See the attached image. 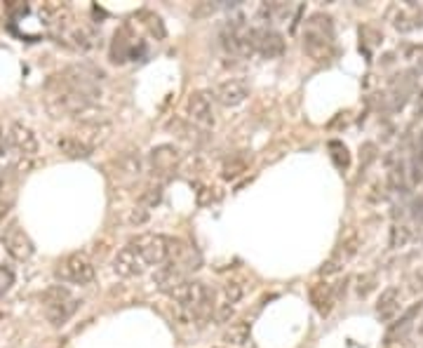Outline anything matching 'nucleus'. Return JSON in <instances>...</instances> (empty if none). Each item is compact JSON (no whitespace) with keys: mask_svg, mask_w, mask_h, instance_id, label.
Listing matches in <instances>:
<instances>
[{"mask_svg":"<svg viewBox=\"0 0 423 348\" xmlns=\"http://www.w3.org/2000/svg\"><path fill=\"white\" fill-rule=\"evenodd\" d=\"M358 294L360 297H367L370 294L372 290H374V285H376V275L374 273H365V275H360L358 278Z\"/></svg>","mask_w":423,"mask_h":348,"instance_id":"obj_30","label":"nucleus"},{"mask_svg":"<svg viewBox=\"0 0 423 348\" xmlns=\"http://www.w3.org/2000/svg\"><path fill=\"white\" fill-rule=\"evenodd\" d=\"M57 278L62 283H71V285H87L95 280V264L87 259V254L73 252L59 262Z\"/></svg>","mask_w":423,"mask_h":348,"instance_id":"obj_2","label":"nucleus"},{"mask_svg":"<svg viewBox=\"0 0 423 348\" xmlns=\"http://www.w3.org/2000/svg\"><path fill=\"white\" fill-rule=\"evenodd\" d=\"M12 285H14V275H12V270H8V268L0 266V297L8 294V292L12 290Z\"/></svg>","mask_w":423,"mask_h":348,"instance_id":"obj_31","label":"nucleus"},{"mask_svg":"<svg viewBox=\"0 0 423 348\" xmlns=\"http://www.w3.org/2000/svg\"><path fill=\"white\" fill-rule=\"evenodd\" d=\"M419 311H421V303H414V306H411L409 311L398 320V323H393V327L388 329V334H386V341L407 339V332L411 329V325H414V318L419 316Z\"/></svg>","mask_w":423,"mask_h":348,"instance_id":"obj_19","label":"nucleus"},{"mask_svg":"<svg viewBox=\"0 0 423 348\" xmlns=\"http://www.w3.org/2000/svg\"><path fill=\"white\" fill-rule=\"evenodd\" d=\"M414 113H416V118H423V85L419 87V92H416V99H414Z\"/></svg>","mask_w":423,"mask_h":348,"instance_id":"obj_34","label":"nucleus"},{"mask_svg":"<svg viewBox=\"0 0 423 348\" xmlns=\"http://www.w3.org/2000/svg\"><path fill=\"white\" fill-rule=\"evenodd\" d=\"M71 38H73V43H75V47H80V49H92V47H97V31L95 29H90V26H85V24H80V26H75L73 31H71Z\"/></svg>","mask_w":423,"mask_h":348,"instance_id":"obj_23","label":"nucleus"},{"mask_svg":"<svg viewBox=\"0 0 423 348\" xmlns=\"http://www.w3.org/2000/svg\"><path fill=\"white\" fill-rule=\"evenodd\" d=\"M186 113L189 120L200 130H210L217 125V113H214V97L205 90L191 92L189 102H186Z\"/></svg>","mask_w":423,"mask_h":348,"instance_id":"obj_3","label":"nucleus"},{"mask_svg":"<svg viewBox=\"0 0 423 348\" xmlns=\"http://www.w3.org/2000/svg\"><path fill=\"white\" fill-rule=\"evenodd\" d=\"M184 160V153H181L179 146L174 143H160V146L151 148L146 158V170L151 174H169L181 165Z\"/></svg>","mask_w":423,"mask_h":348,"instance_id":"obj_5","label":"nucleus"},{"mask_svg":"<svg viewBox=\"0 0 423 348\" xmlns=\"http://www.w3.org/2000/svg\"><path fill=\"white\" fill-rule=\"evenodd\" d=\"M411 240V229L404 224H395L391 229V247L400 250V247H407Z\"/></svg>","mask_w":423,"mask_h":348,"instance_id":"obj_24","label":"nucleus"},{"mask_svg":"<svg viewBox=\"0 0 423 348\" xmlns=\"http://www.w3.org/2000/svg\"><path fill=\"white\" fill-rule=\"evenodd\" d=\"M57 148L64 153L66 158H73V160L90 158L92 151H95V148H92L87 141H82L78 135H64V137H59V139H57Z\"/></svg>","mask_w":423,"mask_h":348,"instance_id":"obj_15","label":"nucleus"},{"mask_svg":"<svg viewBox=\"0 0 423 348\" xmlns=\"http://www.w3.org/2000/svg\"><path fill=\"white\" fill-rule=\"evenodd\" d=\"M329 151H332V160L339 170H346L350 165V156H348V148L343 146L341 141H332L329 143Z\"/></svg>","mask_w":423,"mask_h":348,"instance_id":"obj_25","label":"nucleus"},{"mask_svg":"<svg viewBox=\"0 0 423 348\" xmlns=\"http://www.w3.org/2000/svg\"><path fill=\"white\" fill-rule=\"evenodd\" d=\"M160 200H162V186H151V189H146L141 193V205H146V207L160 205Z\"/></svg>","mask_w":423,"mask_h":348,"instance_id":"obj_28","label":"nucleus"},{"mask_svg":"<svg viewBox=\"0 0 423 348\" xmlns=\"http://www.w3.org/2000/svg\"><path fill=\"white\" fill-rule=\"evenodd\" d=\"M3 141H5V146H8L10 151L14 153V156H19L21 160L38 156V139H36V135H33L31 127H26L24 123H19V120H14V123L10 125L8 135L3 137Z\"/></svg>","mask_w":423,"mask_h":348,"instance_id":"obj_4","label":"nucleus"},{"mask_svg":"<svg viewBox=\"0 0 423 348\" xmlns=\"http://www.w3.org/2000/svg\"><path fill=\"white\" fill-rule=\"evenodd\" d=\"M383 348H411V341L409 339H400V341H386Z\"/></svg>","mask_w":423,"mask_h":348,"instance_id":"obj_35","label":"nucleus"},{"mask_svg":"<svg viewBox=\"0 0 423 348\" xmlns=\"http://www.w3.org/2000/svg\"><path fill=\"white\" fill-rule=\"evenodd\" d=\"M245 170H247L245 160H238V158H235V160H230V163L223 165L221 176H223V179H226V181H233V179H238V176L243 174Z\"/></svg>","mask_w":423,"mask_h":348,"instance_id":"obj_27","label":"nucleus"},{"mask_svg":"<svg viewBox=\"0 0 423 348\" xmlns=\"http://www.w3.org/2000/svg\"><path fill=\"white\" fill-rule=\"evenodd\" d=\"M186 270L179 266V264H174V262H167V264H162V266H158L156 270V275H153V283H156V287L160 292H165V294H172L177 287L184 283V280H189L186 278Z\"/></svg>","mask_w":423,"mask_h":348,"instance_id":"obj_9","label":"nucleus"},{"mask_svg":"<svg viewBox=\"0 0 423 348\" xmlns=\"http://www.w3.org/2000/svg\"><path fill=\"white\" fill-rule=\"evenodd\" d=\"M3 245H5V252L14 259V262H26V259L33 257L36 252V245L29 237L24 229H19V224L12 222L3 229Z\"/></svg>","mask_w":423,"mask_h":348,"instance_id":"obj_6","label":"nucleus"},{"mask_svg":"<svg viewBox=\"0 0 423 348\" xmlns=\"http://www.w3.org/2000/svg\"><path fill=\"white\" fill-rule=\"evenodd\" d=\"M146 172V158L139 151H125L115 158V174L125 181H134Z\"/></svg>","mask_w":423,"mask_h":348,"instance_id":"obj_10","label":"nucleus"},{"mask_svg":"<svg viewBox=\"0 0 423 348\" xmlns=\"http://www.w3.org/2000/svg\"><path fill=\"white\" fill-rule=\"evenodd\" d=\"M146 262L141 259V254L134 250V247L125 245L123 250H118L113 259V270L120 275V278H139V275L146 273Z\"/></svg>","mask_w":423,"mask_h":348,"instance_id":"obj_7","label":"nucleus"},{"mask_svg":"<svg viewBox=\"0 0 423 348\" xmlns=\"http://www.w3.org/2000/svg\"><path fill=\"white\" fill-rule=\"evenodd\" d=\"M247 97H250V85H247L245 80H238V78L223 80L221 85L217 87V92H214V99L226 108L240 106V104L247 102Z\"/></svg>","mask_w":423,"mask_h":348,"instance_id":"obj_8","label":"nucleus"},{"mask_svg":"<svg viewBox=\"0 0 423 348\" xmlns=\"http://www.w3.org/2000/svg\"><path fill=\"white\" fill-rule=\"evenodd\" d=\"M130 245L141 254L146 266H162V264L169 262V254H172V237L158 233H141L132 237Z\"/></svg>","mask_w":423,"mask_h":348,"instance_id":"obj_1","label":"nucleus"},{"mask_svg":"<svg viewBox=\"0 0 423 348\" xmlns=\"http://www.w3.org/2000/svg\"><path fill=\"white\" fill-rule=\"evenodd\" d=\"M400 301H402V292L400 287H386L378 297V303H376V316L378 320L383 323H391L395 320V316L400 313Z\"/></svg>","mask_w":423,"mask_h":348,"instance_id":"obj_14","label":"nucleus"},{"mask_svg":"<svg viewBox=\"0 0 423 348\" xmlns=\"http://www.w3.org/2000/svg\"><path fill=\"white\" fill-rule=\"evenodd\" d=\"M146 222H148V209L146 207H134L130 212V224L141 226V224H146Z\"/></svg>","mask_w":423,"mask_h":348,"instance_id":"obj_32","label":"nucleus"},{"mask_svg":"<svg viewBox=\"0 0 423 348\" xmlns=\"http://www.w3.org/2000/svg\"><path fill=\"white\" fill-rule=\"evenodd\" d=\"M311 301L315 306V311L320 316H329L332 313V306L337 301V292L332 290V285H325V283H317L311 287Z\"/></svg>","mask_w":423,"mask_h":348,"instance_id":"obj_17","label":"nucleus"},{"mask_svg":"<svg viewBox=\"0 0 423 348\" xmlns=\"http://www.w3.org/2000/svg\"><path fill=\"white\" fill-rule=\"evenodd\" d=\"M5 209H8V207H5V205H3V202H0V219H3V214H5Z\"/></svg>","mask_w":423,"mask_h":348,"instance_id":"obj_36","label":"nucleus"},{"mask_svg":"<svg viewBox=\"0 0 423 348\" xmlns=\"http://www.w3.org/2000/svg\"><path fill=\"white\" fill-rule=\"evenodd\" d=\"M0 189H3V172H0Z\"/></svg>","mask_w":423,"mask_h":348,"instance_id":"obj_37","label":"nucleus"},{"mask_svg":"<svg viewBox=\"0 0 423 348\" xmlns=\"http://www.w3.org/2000/svg\"><path fill=\"white\" fill-rule=\"evenodd\" d=\"M78 306H80V301L75 299L73 294H69V297H64V299H59V301L45 303V316H47L52 327H62V325H66V320L78 311Z\"/></svg>","mask_w":423,"mask_h":348,"instance_id":"obj_12","label":"nucleus"},{"mask_svg":"<svg viewBox=\"0 0 423 348\" xmlns=\"http://www.w3.org/2000/svg\"><path fill=\"white\" fill-rule=\"evenodd\" d=\"M407 176H409L411 186H416L423 181V132L416 137V141L411 143L409 160H407Z\"/></svg>","mask_w":423,"mask_h":348,"instance_id":"obj_18","label":"nucleus"},{"mask_svg":"<svg viewBox=\"0 0 423 348\" xmlns=\"http://www.w3.org/2000/svg\"><path fill=\"white\" fill-rule=\"evenodd\" d=\"M343 268V264L341 262H337V259H329V262H325V266L320 268V275H334V273H339V270Z\"/></svg>","mask_w":423,"mask_h":348,"instance_id":"obj_33","label":"nucleus"},{"mask_svg":"<svg viewBox=\"0 0 423 348\" xmlns=\"http://www.w3.org/2000/svg\"><path fill=\"white\" fill-rule=\"evenodd\" d=\"M243 294H245V287L243 283H228V285H223V290H221V297H223V301H228V303H238L240 299H243Z\"/></svg>","mask_w":423,"mask_h":348,"instance_id":"obj_26","label":"nucleus"},{"mask_svg":"<svg viewBox=\"0 0 423 348\" xmlns=\"http://www.w3.org/2000/svg\"><path fill=\"white\" fill-rule=\"evenodd\" d=\"M80 130H82V135H78L80 139L87 141L95 148L97 143L108 139V135H111V123H108L106 118H99V120H90V123H80Z\"/></svg>","mask_w":423,"mask_h":348,"instance_id":"obj_16","label":"nucleus"},{"mask_svg":"<svg viewBox=\"0 0 423 348\" xmlns=\"http://www.w3.org/2000/svg\"><path fill=\"white\" fill-rule=\"evenodd\" d=\"M304 52L315 62H329L334 57V38L304 31Z\"/></svg>","mask_w":423,"mask_h":348,"instance_id":"obj_11","label":"nucleus"},{"mask_svg":"<svg viewBox=\"0 0 423 348\" xmlns=\"http://www.w3.org/2000/svg\"><path fill=\"white\" fill-rule=\"evenodd\" d=\"M247 339H250V323H245V320L230 323V327L221 336V341L226 346H245Z\"/></svg>","mask_w":423,"mask_h":348,"instance_id":"obj_20","label":"nucleus"},{"mask_svg":"<svg viewBox=\"0 0 423 348\" xmlns=\"http://www.w3.org/2000/svg\"><path fill=\"white\" fill-rule=\"evenodd\" d=\"M233 313H235V306L233 303H228V301H219L217 306H214V318L219 320V323H230V318H233Z\"/></svg>","mask_w":423,"mask_h":348,"instance_id":"obj_29","label":"nucleus"},{"mask_svg":"<svg viewBox=\"0 0 423 348\" xmlns=\"http://www.w3.org/2000/svg\"><path fill=\"white\" fill-rule=\"evenodd\" d=\"M358 247H360V235L355 233V231H348V235H343V240L339 242L337 252H334V259L341 264L350 262V259L358 254Z\"/></svg>","mask_w":423,"mask_h":348,"instance_id":"obj_21","label":"nucleus"},{"mask_svg":"<svg viewBox=\"0 0 423 348\" xmlns=\"http://www.w3.org/2000/svg\"><path fill=\"white\" fill-rule=\"evenodd\" d=\"M256 52L266 59H278L285 54V38L278 31L256 29Z\"/></svg>","mask_w":423,"mask_h":348,"instance_id":"obj_13","label":"nucleus"},{"mask_svg":"<svg viewBox=\"0 0 423 348\" xmlns=\"http://www.w3.org/2000/svg\"><path fill=\"white\" fill-rule=\"evenodd\" d=\"M306 31L317 33V36H325V38H334L332 16H327V14H322V12H315L309 21H306Z\"/></svg>","mask_w":423,"mask_h":348,"instance_id":"obj_22","label":"nucleus"}]
</instances>
